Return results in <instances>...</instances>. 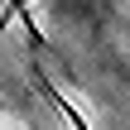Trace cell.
I'll return each mask as SVG.
<instances>
[{
    "label": "cell",
    "mask_w": 130,
    "mask_h": 130,
    "mask_svg": "<svg viewBox=\"0 0 130 130\" xmlns=\"http://www.w3.org/2000/svg\"><path fill=\"white\" fill-rule=\"evenodd\" d=\"M29 72H34V82H39V92L48 96V106H53V111H58V116H63V121H68V125H72V130H92V125H87V121H82V111H77V106H72V101H68V96H63V92H58V87L48 82V72H43L39 63H34Z\"/></svg>",
    "instance_id": "obj_1"
}]
</instances>
